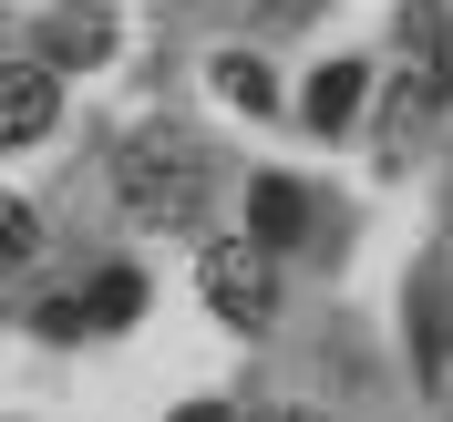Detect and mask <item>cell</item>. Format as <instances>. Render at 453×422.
<instances>
[{
  "label": "cell",
  "instance_id": "obj_13",
  "mask_svg": "<svg viewBox=\"0 0 453 422\" xmlns=\"http://www.w3.org/2000/svg\"><path fill=\"white\" fill-rule=\"evenodd\" d=\"M175 422H237V412H226V402H186Z\"/></svg>",
  "mask_w": 453,
  "mask_h": 422
},
{
  "label": "cell",
  "instance_id": "obj_3",
  "mask_svg": "<svg viewBox=\"0 0 453 422\" xmlns=\"http://www.w3.org/2000/svg\"><path fill=\"white\" fill-rule=\"evenodd\" d=\"M196 288H206V310H217L226 330H268V319H279V257L257 248V237H217V248L196 257Z\"/></svg>",
  "mask_w": 453,
  "mask_h": 422
},
{
  "label": "cell",
  "instance_id": "obj_14",
  "mask_svg": "<svg viewBox=\"0 0 453 422\" xmlns=\"http://www.w3.org/2000/svg\"><path fill=\"white\" fill-rule=\"evenodd\" d=\"M257 422H319V412H299V402H279V412H257Z\"/></svg>",
  "mask_w": 453,
  "mask_h": 422
},
{
  "label": "cell",
  "instance_id": "obj_5",
  "mask_svg": "<svg viewBox=\"0 0 453 422\" xmlns=\"http://www.w3.org/2000/svg\"><path fill=\"white\" fill-rule=\"evenodd\" d=\"M412 361H423V381H453V268L443 257L412 268Z\"/></svg>",
  "mask_w": 453,
  "mask_h": 422
},
{
  "label": "cell",
  "instance_id": "obj_8",
  "mask_svg": "<svg viewBox=\"0 0 453 422\" xmlns=\"http://www.w3.org/2000/svg\"><path fill=\"white\" fill-rule=\"evenodd\" d=\"M361 93H371V62H319V73H310V104H299V113H310L319 134H340V124L361 113Z\"/></svg>",
  "mask_w": 453,
  "mask_h": 422
},
{
  "label": "cell",
  "instance_id": "obj_4",
  "mask_svg": "<svg viewBox=\"0 0 453 422\" xmlns=\"http://www.w3.org/2000/svg\"><path fill=\"white\" fill-rule=\"evenodd\" d=\"M113 52V11L104 0H52L42 31H31V62H52V73H93Z\"/></svg>",
  "mask_w": 453,
  "mask_h": 422
},
{
  "label": "cell",
  "instance_id": "obj_2",
  "mask_svg": "<svg viewBox=\"0 0 453 422\" xmlns=\"http://www.w3.org/2000/svg\"><path fill=\"white\" fill-rule=\"evenodd\" d=\"M402 104H392V134H412L423 113L453 104V0H402Z\"/></svg>",
  "mask_w": 453,
  "mask_h": 422
},
{
  "label": "cell",
  "instance_id": "obj_7",
  "mask_svg": "<svg viewBox=\"0 0 453 422\" xmlns=\"http://www.w3.org/2000/svg\"><path fill=\"white\" fill-rule=\"evenodd\" d=\"M248 237L268 257H279V248H310V237H319V226H310V196H299L288 175H257V186H248Z\"/></svg>",
  "mask_w": 453,
  "mask_h": 422
},
{
  "label": "cell",
  "instance_id": "obj_1",
  "mask_svg": "<svg viewBox=\"0 0 453 422\" xmlns=\"http://www.w3.org/2000/svg\"><path fill=\"white\" fill-rule=\"evenodd\" d=\"M206 144L186 134V124H144L124 155H113V196H124V217L134 226H196L206 217Z\"/></svg>",
  "mask_w": 453,
  "mask_h": 422
},
{
  "label": "cell",
  "instance_id": "obj_9",
  "mask_svg": "<svg viewBox=\"0 0 453 422\" xmlns=\"http://www.w3.org/2000/svg\"><path fill=\"white\" fill-rule=\"evenodd\" d=\"M206 83H217V93H226L237 113H268V104H279V83H268V62H248V52H217V62H206Z\"/></svg>",
  "mask_w": 453,
  "mask_h": 422
},
{
  "label": "cell",
  "instance_id": "obj_11",
  "mask_svg": "<svg viewBox=\"0 0 453 422\" xmlns=\"http://www.w3.org/2000/svg\"><path fill=\"white\" fill-rule=\"evenodd\" d=\"M31 257H42V217L21 196H0V268H31Z\"/></svg>",
  "mask_w": 453,
  "mask_h": 422
},
{
  "label": "cell",
  "instance_id": "obj_12",
  "mask_svg": "<svg viewBox=\"0 0 453 422\" xmlns=\"http://www.w3.org/2000/svg\"><path fill=\"white\" fill-rule=\"evenodd\" d=\"M310 11H319V0H257V31H299Z\"/></svg>",
  "mask_w": 453,
  "mask_h": 422
},
{
  "label": "cell",
  "instance_id": "obj_10",
  "mask_svg": "<svg viewBox=\"0 0 453 422\" xmlns=\"http://www.w3.org/2000/svg\"><path fill=\"white\" fill-rule=\"evenodd\" d=\"M144 310V279H134V268H104V279H93V330H124V319H134Z\"/></svg>",
  "mask_w": 453,
  "mask_h": 422
},
{
  "label": "cell",
  "instance_id": "obj_6",
  "mask_svg": "<svg viewBox=\"0 0 453 422\" xmlns=\"http://www.w3.org/2000/svg\"><path fill=\"white\" fill-rule=\"evenodd\" d=\"M62 113V73L52 62H0V144H42Z\"/></svg>",
  "mask_w": 453,
  "mask_h": 422
}]
</instances>
